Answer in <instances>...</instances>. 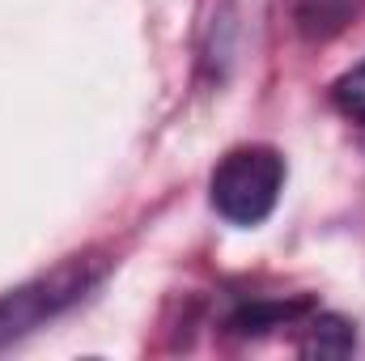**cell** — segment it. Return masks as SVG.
<instances>
[{"label": "cell", "mask_w": 365, "mask_h": 361, "mask_svg": "<svg viewBox=\"0 0 365 361\" xmlns=\"http://www.w3.org/2000/svg\"><path fill=\"white\" fill-rule=\"evenodd\" d=\"M284 187V158L268 145H247L221 158L212 171V208L234 225L268 221Z\"/></svg>", "instance_id": "obj_1"}, {"label": "cell", "mask_w": 365, "mask_h": 361, "mask_svg": "<svg viewBox=\"0 0 365 361\" xmlns=\"http://www.w3.org/2000/svg\"><path fill=\"white\" fill-rule=\"evenodd\" d=\"M93 280H98V272L86 260H68L64 268L34 276L30 285H17V289L0 293V349L13 345L26 332H34L38 323L56 319L64 306H73L90 289Z\"/></svg>", "instance_id": "obj_2"}, {"label": "cell", "mask_w": 365, "mask_h": 361, "mask_svg": "<svg viewBox=\"0 0 365 361\" xmlns=\"http://www.w3.org/2000/svg\"><path fill=\"white\" fill-rule=\"evenodd\" d=\"M357 13V0H293L297 30L306 39H331L340 34Z\"/></svg>", "instance_id": "obj_3"}, {"label": "cell", "mask_w": 365, "mask_h": 361, "mask_svg": "<svg viewBox=\"0 0 365 361\" xmlns=\"http://www.w3.org/2000/svg\"><path fill=\"white\" fill-rule=\"evenodd\" d=\"M306 332H310L306 353H319V357H344V353L353 349V327H349L344 319L323 315V319H314Z\"/></svg>", "instance_id": "obj_4"}, {"label": "cell", "mask_w": 365, "mask_h": 361, "mask_svg": "<svg viewBox=\"0 0 365 361\" xmlns=\"http://www.w3.org/2000/svg\"><path fill=\"white\" fill-rule=\"evenodd\" d=\"M336 106H340L349 119L365 123V60L353 73H344V77L336 81Z\"/></svg>", "instance_id": "obj_5"}]
</instances>
